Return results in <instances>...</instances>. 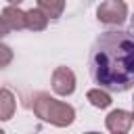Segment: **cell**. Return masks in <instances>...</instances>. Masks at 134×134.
Instances as JSON below:
<instances>
[{
	"mask_svg": "<svg viewBox=\"0 0 134 134\" xmlns=\"http://www.w3.org/2000/svg\"><path fill=\"white\" fill-rule=\"evenodd\" d=\"M88 71L98 88L126 92L134 84V38L130 29L100 34L88 54Z\"/></svg>",
	"mask_w": 134,
	"mask_h": 134,
	"instance_id": "cell-1",
	"label": "cell"
},
{
	"mask_svg": "<svg viewBox=\"0 0 134 134\" xmlns=\"http://www.w3.org/2000/svg\"><path fill=\"white\" fill-rule=\"evenodd\" d=\"M31 109L40 119H44L52 126H59V128L71 126L75 119V109L71 105L61 103L46 92H36L31 96Z\"/></svg>",
	"mask_w": 134,
	"mask_h": 134,
	"instance_id": "cell-2",
	"label": "cell"
},
{
	"mask_svg": "<svg viewBox=\"0 0 134 134\" xmlns=\"http://www.w3.org/2000/svg\"><path fill=\"white\" fill-rule=\"evenodd\" d=\"M128 17V6L124 0H105L98 6V21L107 25H121Z\"/></svg>",
	"mask_w": 134,
	"mask_h": 134,
	"instance_id": "cell-3",
	"label": "cell"
},
{
	"mask_svg": "<svg viewBox=\"0 0 134 134\" xmlns=\"http://www.w3.org/2000/svg\"><path fill=\"white\" fill-rule=\"evenodd\" d=\"M52 90L59 96H69L75 90V73L69 67H57L52 71Z\"/></svg>",
	"mask_w": 134,
	"mask_h": 134,
	"instance_id": "cell-4",
	"label": "cell"
},
{
	"mask_svg": "<svg viewBox=\"0 0 134 134\" xmlns=\"http://www.w3.org/2000/svg\"><path fill=\"white\" fill-rule=\"evenodd\" d=\"M105 126L113 134H126L132 128V113L130 111H124V109H115V111H111L107 115Z\"/></svg>",
	"mask_w": 134,
	"mask_h": 134,
	"instance_id": "cell-5",
	"label": "cell"
},
{
	"mask_svg": "<svg viewBox=\"0 0 134 134\" xmlns=\"http://www.w3.org/2000/svg\"><path fill=\"white\" fill-rule=\"evenodd\" d=\"M0 19L4 21V25H6L8 29H23V27H25V13H23L17 4L6 6V8L2 10V17H0Z\"/></svg>",
	"mask_w": 134,
	"mask_h": 134,
	"instance_id": "cell-6",
	"label": "cell"
},
{
	"mask_svg": "<svg viewBox=\"0 0 134 134\" xmlns=\"http://www.w3.org/2000/svg\"><path fill=\"white\" fill-rule=\"evenodd\" d=\"M48 25V15L42 8H31L25 13V27L31 31H42Z\"/></svg>",
	"mask_w": 134,
	"mask_h": 134,
	"instance_id": "cell-7",
	"label": "cell"
},
{
	"mask_svg": "<svg viewBox=\"0 0 134 134\" xmlns=\"http://www.w3.org/2000/svg\"><path fill=\"white\" fill-rule=\"evenodd\" d=\"M15 96L10 90L0 88V121H6L15 115Z\"/></svg>",
	"mask_w": 134,
	"mask_h": 134,
	"instance_id": "cell-8",
	"label": "cell"
},
{
	"mask_svg": "<svg viewBox=\"0 0 134 134\" xmlns=\"http://www.w3.org/2000/svg\"><path fill=\"white\" fill-rule=\"evenodd\" d=\"M86 98L90 100V105H94L96 109H107L111 105V96L107 92H103L100 88H92L86 92Z\"/></svg>",
	"mask_w": 134,
	"mask_h": 134,
	"instance_id": "cell-9",
	"label": "cell"
},
{
	"mask_svg": "<svg viewBox=\"0 0 134 134\" xmlns=\"http://www.w3.org/2000/svg\"><path fill=\"white\" fill-rule=\"evenodd\" d=\"M38 6L48 15V19H57L65 8V0H38Z\"/></svg>",
	"mask_w": 134,
	"mask_h": 134,
	"instance_id": "cell-10",
	"label": "cell"
},
{
	"mask_svg": "<svg viewBox=\"0 0 134 134\" xmlns=\"http://www.w3.org/2000/svg\"><path fill=\"white\" fill-rule=\"evenodd\" d=\"M13 61V50L4 44H0V69H4L8 63Z\"/></svg>",
	"mask_w": 134,
	"mask_h": 134,
	"instance_id": "cell-11",
	"label": "cell"
},
{
	"mask_svg": "<svg viewBox=\"0 0 134 134\" xmlns=\"http://www.w3.org/2000/svg\"><path fill=\"white\" fill-rule=\"evenodd\" d=\"M6 34H8V27H6V25H4V21L0 19V40H2Z\"/></svg>",
	"mask_w": 134,
	"mask_h": 134,
	"instance_id": "cell-12",
	"label": "cell"
},
{
	"mask_svg": "<svg viewBox=\"0 0 134 134\" xmlns=\"http://www.w3.org/2000/svg\"><path fill=\"white\" fill-rule=\"evenodd\" d=\"M10 4H19V2H23V0H8Z\"/></svg>",
	"mask_w": 134,
	"mask_h": 134,
	"instance_id": "cell-13",
	"label": "cell"
}]
</instances>
